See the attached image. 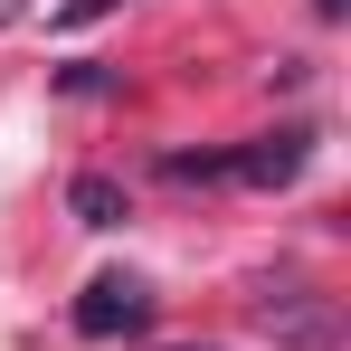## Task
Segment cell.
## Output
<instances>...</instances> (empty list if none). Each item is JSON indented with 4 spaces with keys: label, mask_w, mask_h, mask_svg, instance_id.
Listing matches in <instances>:
<instances>
[{
    "label": "cell",
    "mask_w": 351,
    "mask_h": 351,
    "mask_svg": "<svg viewBox=\"0 0 351 351\" xmlns=\"http://www.w3.org/2000/svg\"><path fill=\"white\" fill-rule=\"evenodd\" d=\"M304 162H313V133H304V123H285V133L237 143V152H171L162 171H171V180H247V190H276V180H294Z\"/></svg>",
    "instance_id": "cell-1"
},
{
    "label": "cell",
    "mask_w": 351,
    "mask_h": 351,
    "mask_svg": "<svg viewBox=\"0 0 351 351\" xmlns=\"http://www.w3.org/2000/svg\"><path fill=\"white\" fill-rule=\"evenodd\" d=\"M76 332H86V342H133V332H152V285H143V276H95V285L76 294Z\"/></svg>",
    "instance_id": "cell-2"
},
{
    "label": "cell",
    "mask_w": 351,
    "mask_h": 351,
    "mask_svg": "<svg viewBox=\"0 0 351 351\" xmlns=\"http://www.w3.org/2000/svg\"><path fill=\"white\" fill-rule=\"evenodd\" d=\"M66 209H76V228H123V190L105 171H86L76 190H66Z\"/></svg>",
    "instance_id": "cell-3"
},
{
    "label": "cell",
    "mask_w": 351,
    "mask_h": 351,
    "mask_svg": "<svg viewBox=\"0 0 351 351\" xmlns=\"http://www.w3.org/2000/svg\"><path fill=\"white\" fill-rule=\"evenodd\" d=\"M313 10H323V19H342V10H351V0H313Z\"/></svg>",
    "instance_id": "cell-4"
}]
</instances>
